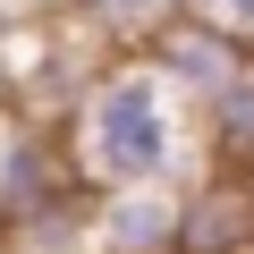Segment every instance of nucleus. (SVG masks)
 <instances>
[{
    "label": "nucleus",
    "mask_w": 254,
    "mask_h": 254,
    "mask_svg": "<svg viewBox=\"0 0 254 254\" xmlns=\"http://www.w3.org/2000/svg\"><path fill=\"white\" fill-rule=\"evenodd\" d=\"M136 60H153V68L170 76V93H178V102H195V110H203V102H220V93L254 68V51H246L237 34H220L212 17H195V9H187L161 43H144Z\"/></svg>",
    "instance_id": "2"
},
{
    "label": "nucleus",
    "mask_w": 254,
    "mask_h": 254,
    "mask_svg": "<svg viewBox=\"0 0 254 254\" xmlns=\"http://www.w3.org/2000/svg\"><path fill=\"white\" fill-rule=\"evenodd\" d=\"M178 246H187V187L93 195V246L85 254H178Z\"/></svg>",
    "instance_id": "3"
},
{
    "label": "nucleus",
    "mask_w": 254,
    "mask_h": 254,
    "mask_svg": "<svg viewBox=\"0 0 254 254\" xmlns=\"http://www.w3.org/2000/svg\"><path fill=\"white\" fill-rule=\"evenodd\" d=\"M76 0H0V26H26V17H68Z\"/></svg>",
    "instance_id": "7"
},
{
    "label": "nucleus",
    "mask_w": 254,
    "mask_h": 254,
    "mask_svg": "<svg viewBox=\"0 0 254 254\" xmlns=\"http://www.w3.org/2000/svg\"><path fill=\"white\" fill-rule=\"evenodd\" d=\"M187 9H195V17H212L220 34H237V43L254 51V0H187Z\"/></svg>",
    "instance_id": "6"
},
{
    "label": "nucleus",
    "mask_w": 254,
    "mask_h": 254,
    "mask_svg": "<svg viewBox=\"0 0 254 254\" xmlns=\"http://www.w3.org/2000/svg\"><path fill=\"white\" fill-rule=\"evenodd\" d=\"M68 161L85 195H127V187H195L203 161V119L195 102L170 93L153 60H110L93 93L68 119Z\"/></svg>",
    "instance_id": "1"
},
{
    "label": "nucleus",
    "mask_w": 254,
    "mask_h": 254,
    "mask_svg": "<svg viewBox=\"0 0 254 254\" xmlns=\"http://www.w3.org/2000/svg\"><path fill=\"white\" fill-rule=\"evenodd\" d=\"M195 119H203V161L212 170H254V68L220 102H203Z\"/></svg>",
    "instance_id": "5"
},
{
    "label": "nucleus",
    "mask_w": 254,
    "mask_h": 254,
    "mask_svg": "<svg viewBox=\"0 0 254 254\" xmlns=\"http://www.w3.org/2000/svg\"><path fill=\"white\" fill-rule=\"evenodd\" d=\"M76 17H85L119 60H136L144 43H161V34L187 17V0H76Z\"/></svg>",
    "instance_id": "4"
}]
</instances>
